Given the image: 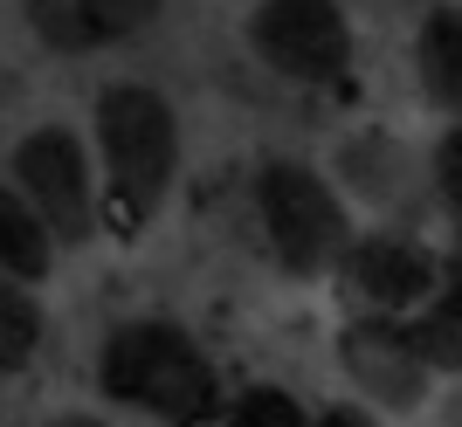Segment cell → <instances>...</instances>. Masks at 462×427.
<instances>
[{"label": "cell", "mask_w": 462, "mask_h": 427, "mask_svg": "<svg viewBox=\"0 0 462 427\" xmlns=\"http://www.w3.org/2000/svg\"><path fill=\"white\" fill-rule=\"evenodd\" d=\"M338 372L373 413H421L435 379H442L414 317H393V311H359L338 331Z\"/></svg>", "instance_id": "5b68a950"}, {"label": "cell", "mask_w": 462, "mask_h": 427, "mask_svg": "<svg viewBox=\"0 0 462 427\" xmlns=\"http://www.w3.org/2000/svg\"><path fill=\"white\" fill-rule=\"evenodd\" d=\"M56 249H62V234L49 228V214L7 179V194H0V269H7V283H35L42 290L49 269H56Z\"/></svg>", "instance_id": "30bf717a"}, {"label": "cell", "mask_w": 462, "mask_h": 427, "mask_svg": "<svg viewBox=\"0 0 462 427\" xmlns=\"http://www.w3.org/2000/svg\"><path fill=\"white\" fill-rule=\"evenodd\" d=\"M235 421H249V427H304V400H290L283 386H249L235 400Z\"/></svg>", "instance_id": "9a60e30c"}, {"label": "cell", "mask_w": 462, "mask_h": 427, "mask_svg": "<svg viewBox=\"0 0 462 427\" xmlns=\"http://www.w3.org/2000/svg\"><path fill=\"white\" fill-rule=\"evenodd\" d=\"M97 393L111 407H138L152 421H214L221 413V372L193 331L166 317H132L97 345Z\"/></svg>", "instance_id": "6da1fadb"}, {"label": "cell", "mask_w": 462, "mask_h": 427, "mask_svg": "<svg viewBox=\"0 0 462 427\" xmlns=\"http://www.w3.org/2000/svg\"><path fill=\"white\" fill-rule=\"evenodd\" d=\"M428 186H435V200H442L448 234H456V255H462V124L435 145V159H428Z\"/></svg>", "instance_id": "5bb4252c"}, {"label": "cell", "mask_w": 462, "mask_h": 427, "mask_svg": "<svg viewBox=\"0 0 462 427\" xmlns=\"http://www.w3.org/2000/svg\"><path fill=\"white\" fill-rule=\"evenodd\" d=\"M97 173H104V166H90V152H83V138L69 132V124H35V132H21L14 152H7V179L49 214V228L62 234V249H83L97 234V221H104Z\"/></svg>", "instance_id": "8992f818"}, {"label": "cell", "mask_w": 462, "mask_h": 427, "mask_svg": "<svg viewBox=\"0 0 462 427\" xmlns=\"http://www.w3.org/2000/svg\"><path fill=\"white\" fill-rule=\"evenodd\" d=\"M414 77H421V97L462 124V0L428 7L421 28H414Z\"/></svg>", "instance_id": "9c48e42d"}, {"label": "cell", "mask_w": 462, "mask_h": 427, "mask_svg": "<svg viewBox=\"0 0 462 427\" xmlns=\"http://www.w3.org/2000/svg\"><path fill=\"white\" fill-rule=\"evenodd\" d=\"M242 35H249V56L297 90H346L359 62V41L338 0H255Z\"/></svg>", "instance_id": "277c9868"}, {"label": "cell", "mask_w": 462, "mask_h": 427, "mask_svg": "<svg viewBox=\"0 0 462 427\" xmlns=\"http://www.w3.org/2000/svg\"><path fill=\"white\" fill-rule=\"evenodd\" d=\"M442 255L428 249L421 234H401V228H373L359 234L346 249V269H338V283H346V296L359 304V311H393V317H414L428 304V296L442 290Z\"/></svg>", "instance_id": "52a82bcc"}, {"label": "cell", "mask_w": 462, "mask_h": 427, "mask_svg": "<svg viewBox=\"0 0 462 427\" xmlns=\"http://www.w3.org/2000/svg\"><path fill=\"white\" fill-rule=\"evenodd\" d=\"M28 35L49 56H104L159 21V0H21Z\"/></svg>", "instance_id": "ba28073f"}, {"label": "cell", "mask_w": 462, "mask_h": 427, "mask_svg": "<svg viewBox=\"0 0 462 427\" xmlns=\"http://www.w3.org/2000/svg\"><path fill=\"white\" fill-rule=\"evenodd\" d=\"M338 173H346V194L373 200V207H386V200L407 194V179H414V159H407V145L393 132H352L346 145H338Z\"/></svg>", "instance_id": "8fae6325"}, {"label": "cell", "mask_w": 462, "mask_h": 427, "mask_svg": "<svg viewBox=\"0 0 462 427\" xmlns=\"http://www.w3.org/2000/svg\"><path fill=\"white\" fill-rule=\"evenodd\" d=\"M249 207H255V228L270 241L276 269L304 276V283L338 276L346 269V249L359 241L346 194L318 166H304V159H263L249 179Z\"/></svg>", "instance_id": "3957f363"}, {"label": "cell", "mask_w": 462, "mask_h": 427, "mask_svg": "<svg viewBox=\"0 0 462 427\" xmlns=\"http://www.w3.org/2000/svg\"><path fill=\"white\" fill-rule=\"evenodd\" d=\"M35 351H42L35 283H7V290H0V366L21 372V366H35Z\"/></svg>", "instance_id": "4fadbf2b"}, {"label": "cell", "mask_w": 462, "mask_h": 427, "mask_svg": "<svg viewBox=\"0 0 462 427\" xmlns=\"http://www.w3.org/2000/svg\"><path fill=\"white\" fill-rule=\"evenodd\" d=\"M414 331H421L428 359H435L442 372H462V255L448 262L442 290H435L421 311H414Z\"/></svg>", "instance_id": "7c38bea8"}, {"label": "cell", "mask_w": 462, "mask_h": 427, "mask_svg": "<svg viewBox=\"0 0 462 427\" xmlns=\"http://www.w3.org/2000/svg\"><path fill=\"white\" fill-rule=\"evenodd\" d=\"M90 145L104 166V200L125 221H152L180 173V117L152 83H111L90 111Z\"/></svg>", "instance_id": "7a4b0ae2"}]
</instances>
